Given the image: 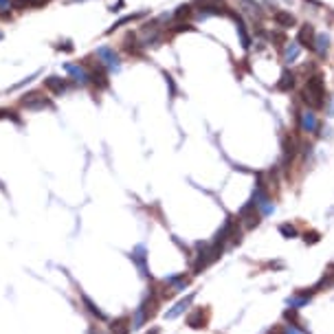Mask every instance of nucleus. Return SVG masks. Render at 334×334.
I'll return each instance as SVG.
<instances>
[{"label": "nucleus", "mask_w": 334, "mask_h": 334, "mask_svg": "<svg viewBox=\"0 0 334 334\" xmlns=\"http://www.w3.org/2000/svg\"><path fill=\"white\" fill-rule=\"evenodd\" d=\"M134 38L141 51L161 47V42H163V24H161V20H150V22L141 24L134 31Z\"/></svg>", "instance_id": "obj_1"}, {"label": "nucleus", "mask_w": 334, "mask_h": 334, "mask_svg": "<svg viewBox=\"0 0 334 334\" xmlns=\"http://www.w3.org/2000/svg\"><path fill=\"white\" fill-rule=\"evenodd\" d=\"M303 104L306 108L319 110L326 106V82H323L321 75H312V77L306 79V86H303Z\"/></svg>", "instance_id": "obj_2"}, {"label": "nucleus", "mask_w": 334, "mask_h": 334, "mask_svg": "<svg viewBox=\"0 0 334 334\" xmlns=\"http://www.w3.org/2000/svg\"><path fill=\"white\" fill-rule=\"evenodd\" d=\"M18 106L27 112H42V110H53V101H51L44 93L40 90H31V93H24L22 97L18 99Z\"/></svg>", "instance_id": "obj_3"}, {"label": "nucleus", "mask_w": 334, "mask_h": 334, "mask_svg": "<svg viewBox=\"0 0 334 334\" xmlns=\"http://www.w3.org/2000/svg\"><path fill=\"white\" fill-rule=\"evenodd\" d=\"M297 125L303 134H319V130H321V121L312 108H301L297 112Z\"/></svg>", "instance_id": "obj_4"}, {"label": "nucleus", "mask_w": 334, "mask_h": 334, "mask_svg": "<svg viewBox=\"0 0 334 334\" xmlns=\"http://www.w3.org/2000/svg\"><path fill=\"white\" fill-rule=\"evenodd\" d=\"M64 70H66L68 79H73L75 86H79V88H86V86L90 84V70L86 66V62H79V64H64Z\"/></svg>", "instance_id": "obj_5"}, {"label": "nucleus", "mask_w": 334, "mask_h": 334, "mask_svg": "<svg viewBox=\"0 0 334 334\" xmlns=\"http://www.w3.org/2000/svg\"><path fill=\"white\" fill-rule=\"evenodd\" d=\"M95 57H97V62L104 66L108 73H114V70L121 68V57L119 53L114 49L110 47H99L97 51H95Z\"/></svg>", "instance_id": "obj_6"}, {"label": "nucleus", "mask_w": 334, "mask_h": 334, "mask_svg": "<svg viewBox=\"0 0 334 334\" xmlns=\"http://www.w3.org/2000/svg\"><path fill=\"white\" fill-rule=\"evenodd\" d=\"M70 88V82L64 77H59V75H49L47 79H44V90L51 93L53 97H62V95H66Z\"/></svg>", "instance_id": "obj_7"}, {"label": "nucleus", "mask_w": 334, "mask_h": 334, "mask_svg": "<svg viewBox=\"0 0 334 334\" xmlns=\"http://www.w3.org/2000/svg\"><path fill=\"white\" fill-rule=\"evenodd\" d=\"M189 281H191V277L189 275H185V273H178V275H171V277H165L161 284H163L167 290H171L174 295H178V292H183L187 286H189Z\"/></svg>", "instance_id": "obj_8"}, {"label": "nucleus", "mask_w": 334, "mask_h": 334, "mask_svg": "<svg viewBox=\"0 0 334 334\" xmlns=\"http://www.w3.org/2000/svg\"><path fill=\"white\" fill-rule=\"evenodd\" d=\"M315 38H317V33H315V27L312 24H301L299 27V33H297V40L295 42L299 44L301 49H310L315 47Z\"/></svg>", "instance_id": "obj_9"}, {"label": "nucleus", "mask_w": 334, "mask_h": 334, "mask_svg": "<svg viewBox=\"0 0 334 334\" xmlns=\"http://www.w3.org/2000/svg\"><path fill=\"white\" fill-rule=\"evenodd\" d=\"M312 295H315V290H312V288H306V290H297L292 297H288L286 303H288V308H290V310H301V308L312 299Z\"/></svg>", "instance_id": "obj_10"}, {"label": "nucleus", "mask_w": 334, "mask_h": 334, "mask_svg": "<svg viewBox=\"0 0 334 334\" xmlns=\"http://www.w3.org/2000/svg\"><path fill=\"white\" fill-rule=\"evenodd\" d=\"M90 84L97 86V90H106L110 86V79H108V70H106L101 64L97 62L90 70Z\"/></svg>", "instance_id": "obj_11"}, {"label": "nucleus", "mask_w": 334, "mask_h": 334, "mask_svg": "<svg viewBox=\"0 0 334 334\" xmlns=\"http://www.w3.org/2000/svg\"><path fill=\"white\" fill-rule=\"evenodd\" d=\"M301 51H303V49H301L297 42H286V44H284V49H281V62H284L286 66L295 64L297 59H299Z\"/></svg>", "instance_id": "obj_12"}, {"label": "nucleus", "mask_w": 334, "mask_h": 334, "mask_svg": "<svg viewBox=\"0 0 334 334\" xmlns=\"http://www.w3.org/2000/svg\"><path fill=\"white\" fill-rule=\"evenodd\" d=\"M130 260L136 264V268L141 271V275H143V277L150 275V273H148V264H145V262H148V255H145V246L143 244L134 246L132 253H130Z\"/></svg>", "instance_id": "obj_13"}, {"label": "nucleus", "mask_w": 334, "mask_h": 334, "mask_svg": "<svg viewBox=\"0 0 334 334\" xmlns=\"http://www.w3.org/2000/svg\"><path fill=\"white\" fill-rule=\"evenodd\" d=\"M240 9H242V11H244L251 20H257V22L264 18V9H262V4L255 2V0H240Z\"/></svg>", "instance_id": "obj_14"}, {"label": "nucleus", "mask_w": 334, "mask_h": 334, "mask_svg": "<svg viewBox=\"0 0 334 334\" xmlns=\"http://www.w3.org/2000/svg\"><path fill=\"white\" fill-rule=\"evenodd\" d=\"M132 332V319L128 315L117 317L114 321H110V334H130Z\"/></svg>", "instance_id": "obj_15"}, {"label": "nucleus", "mask_w": 334, "mask_h": 334, "mask_svg": "<svg viewBox=\"0 0 334 334\" xmlns=\"http://www.w3.org/2000/svg\"><path fill=\"white\" fill-rule=\"evenodd\" d=\"M207 319H209L207 310H200V308H196V310L191 312L189 317H187V326L194 328V330H200V328H207Z\"/></svg>", "instance_id": "obj_16"}, {"label": "nucleus", "mask_w": 334, "mask_h": 334, "mask_svg": "<svg viewBox=\"0 0 334 334\" xmlns=\"http://www.w3.org/2000/svg\"><path fill=\"white\" fill-rule=\"evenodd\" d=\"M235 20V27H237V35H240V44H242V49L244 51H249L251 49V35H249V31H246V24H244V20H242L237 13H233L231 16Z\"/></svg>", "instance_id": "obj_17"}, {"label": "nucleus", "mask_w": 334, "mask_h": 334, "mask_svg": "<svg viewBox=\"0 0 334 334\" xmlns=\"http://www.w3.org/2000/svg\"><path fill=\"white\" fill-rule=\"evenodd\" d=\"M49 0H11V9L24 11V9H44Z\"/></svg>", "instance_id": "obj_18"}, {"label": "nucleus", "mask_w": 334, "mask_h": 334, "mask_svg": "<svg viewBox=\"0 0 334 334\" xmlns=\"http://www.w3.org/2000/svg\"><path fill=\"white\" fill-rule=\"evenodd\" d=\"M191 301H194V295H187L185 299L176 301V303H174V308H171V310H167V319H176V317H180L185 310H189Z\"/></svg>", "instance_id": "obj_19"}, {"label": "nucleus", "mask_w": 334, "mask_h": 334, "mask_svg": "<svg viewBox=\"0 0 334 334\" xmlns=\"http://www.w3.org/2000/svg\"><path fill=\"white\" fill-rule=\"evenodd\" d=\"M312 51H315L319 57H326L328 51H330V38H328L326 33H317V38H315V47H312Z\"/></svg>", "instance_id": "obj_20"}, {"label": "nucleus", "mask_w": 334, "mask_h": 334, "mask_svg": "<svg viewBox=\"0 0 334 334\" xmlns=\"http://www.w3.org/2000/svg\"><path fill=\"white\" fill-rule=\"evenodd\" d=\"M273 20H275L277 27H281V29L295 27V16H292V13H288V11H275V13H273Z\"/></svg>", "instance_id": "obj_21"}, {"label": "nucleus", "mask_w": 334, "mask_h": 334, "mask_svg": "<svg viewBox=\"0 0 334 334\" xmlns=\"http://www.w3.org/2000/svg\"><path fill=\"white\" fill-rule=\"evenodd\" d=\"M82 301H84V306H86V310L90 312L97 321H108V317H106V312L104 310H99L97 308V303H93V299H90L88 295H82Z\"/></svg>", "instance_id": "obj_22"}, {"label": "nucleus", "mask_w": 334, "mask_h": 334, "mask_svg": "<svg viewBox=\"0 0 334 334\" xmlns=\"http://www.w3.org/2000/svg\"><path fill=\"white\" fill-rule=\"evenodd\" d=\"M295 86V73H290V70H284L279 77V82H277V90H281V93H288V90Z\"/></svg>", "instance_id": "obj_23"}, {"label": "nucleus", "mask_w": 334, "mask_h": 334, "mask_svg": "<svg viewBox=\"0 0 334 334\" xmlns=\"http://www.w3.org/2000/svg\"><path fill=\"white\" fill-rule=\"evenodd\" d=\"M145 16V13H130V16H123V18H121L119 20V22H114L112 24V27H110L108 29V31H106V35H110V33H112V31H117V29L119 27H123V24H128V22H134V20H141V18H143Z\"/></svg>", "instance_id": "obj_24"}, {"label": "nucleus", "mask_w": 334, "mask_h": 334, "mask_svg": "<svg viewBox=\"0 0 334 334\" xmlns=\"http://www.w3.org/2000/svg\"><path fill=\"white\" fill-rule=\"evenodd\" d=\"M279 233L286 237V240H292V237H299V231H297L295 224H290V222H284V224H279Z\"/></svg>", "instance_id": "obj_25"}, {"label": "nucleus", "mask_w": 334, "mask_h": 334, "mask_svg": "<svg viewBox=\"0 0 334 334\" xmlns=\"http://www.w3.org/2000/svg\"><path fill=\"white\" fill-rule=\"evenodd\" d=\"M191 13H194V4H180V7L174 11V20L183 22V20H185V18H189Z\"/></svg>", "instance_id": "obj_26"}, {"label": "nucleus", "mask_w": 334, "mask_h": 334, "mask_svg": "<svg viewBox=\"0 0 334 334\" xmlns=\"http://www.w3.org/2000/svg\"><path fill=\"white\" fill-rule=\"evenodd\" d=\"M0 119H11V121H16L18 125L22 123V119L18 117V112L16 110H11V108H0Z\"/></svg>", "instance_id": "obj_27"}, {"label": "nucleus", "mask_w": 334, "mask_h": 334, "mask_svg": "<svg viewBox=\"0 0 334 334\" xmlns=\"http://www.w3.org/2000/svg\"><path fill=\"white\" fill-rule=\"evenodd\" d=\"M165 79H167V86H169V95L174 97V95H176V84H174V77L165 73Z\"/></svg>", "instance_id": "obj_28"}, {"label": "nucleus", "mask_w": 334, "mask_h": 334, "mask_svg": "<svg viewBox=\"0 0 334 334\" xmlns=\"http://www.w3.org/2000/svg\"><path fill=\"white\" fill-rule=\"evenodd\" d=\"M303 240L310 242V244H315V242H319V233H317V231H310V233L303 235Z\"/></svg>", "instance_id": "obj_29"}, {"label": "nucleus", "mask_w": 334, "mask_h": 334, "mask_svg": "<svg viewBox=\"0 0 334 334\" xmlns=\"http://www.w3.org/2000/svg\"><path fill=\"white\" fill-rule=\"evenodd\" d=\"M55 49H57V51H68V53H70V51H73L75 47H73V44L68 42V40H64V42H59V44H57V47H55Z\"/></svg>", "instance_id": "obj_30"}, {"label": "nucleus", "mask_w": 334, "mask_h": 334, "mask_svg": "<svg viewBox=\"0 0 334 334\" xmlns=\"http://www.w3.org/2000/svg\"><path fill=\"white\" fill-rule=\"evenodd\" d=\"M88 334H106L104 330H101V328H97V326H93V328H90V330H88Z\"/></svg>", "instance_id": "obj_31"}, {"label": "nucleus", "mask_w": 334, "mask_h": 334, "mask_svg": "<svg viewBox=\"0 0 334 334\" xmlns=\"http://www.w3.org/2000/svg\"><path fill=\"white\" fill-rule=\"evenodd\" d=\"M121 7H123V0H119L117 4H112V7H110V11H121Z\"/></svg>", "instance_id": "obj_32"}, {"label": "nucleus", "mask_w": 334, "mask_h": 334, "mask_svg": "<svg viewBox=\"0 0 334 334\" xmlns=\"http://www.w3.org/2000/svg\"><path fill=\"white\" fill-rule=\"evenodd\" d=\"M148 334H161V330H159V328H152V330H150Z\"/></svg>", "instance_id": "obj_33"}, {"label": "nucleus", "mask_w": 334, "mask_h": 334, "mask_svg": "<svg viewBox=\"0 0 334 334\" xmlns=\"http://www.w3.org/2000/svg\"><path fill=\"white\" fill-rule=\"evenodd\" d=\"M326 273H332V275H334V264L328 266V271H326Z\"/></svg>", "instance_id": "obj_34"}, {"label": "nucleus", "mask_w": 334, "mask_h": 334, "mask_svg": "<svg viewBox=\"0 0 334 334\" xmlns=\"http://www.w3.org/2000/svg\"><path fill=\"white\" fill-rule=\"evenodd\" d=\"M2 38H4V35H2V31H0V40H2Z\"/></svg>", "instance_id": "obj_35"}, {"label": "nucleus", "mask_w": 334, "mask_h": 334, "mask_svg": "<svg viewBox=\"0 0 334 334\" xmlns=\"http://www.w3.org/2000/svg\"><path fill=\"white\" fill-rule=\"evenodd\" d=\"M79 2H82V0H79Z\"/></svg>", "instance_id": "obj_36"}]
</instances>
